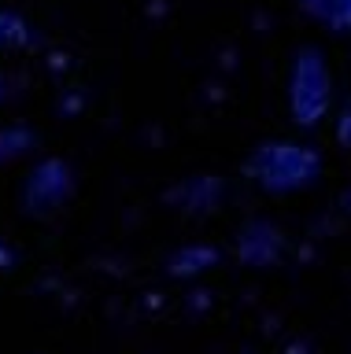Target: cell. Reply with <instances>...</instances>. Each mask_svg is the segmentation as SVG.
I'll list each match as a JSON object with an SVG mask.
<instances>
[{
    "label": "cell",
    "instance_id": "5",
    "mask_svg": "<svg viewBox=\"0 0 351 354\" xmlns=\"http://www.w3.org/2000/svg\"><path fill=\"white\" fill-rule=\"evenodd\" d=\"M34 148H37L34 126H26V122H8V126H0V166L19 162Z\"/></svg>",
    "mask_w": 351,
    "mask_h": 354
},
{
    "label": "cell",
    "instance_id": "6",
    "mask_svg": "<svg viewBox=\"0 0 351 354\" xmlns=\"http://www.w3.org/2000/svg\"><path fill=\"white\" fill-rule=\"evenodd\" d=\"M303 11L336 33H351V0H300Z\"/></svg>",
    "mask_w": 351,
    "mask_h": 354
},
{
    "label": "cell",
    "instance_id": "7",
    "mask_svg": "<svg viewBox=\"0 0 351 354\" xmlns=\"http://www.w3.org/2000/svg\"><path fill=\"white\" fill-rule=\"evenodd\" d=\"M215 259H218L215 248H207V243H196V248L174 251L167 270H170L174 277H189V273H200V270H207V266H215Z\"/></svg>",
    "mask_w": 351,
    "mask_h": 354
},
{
    "label": "cell",
    "instance_id": "1",
    "mask_svg": "<svg viewBox=\"0 0 351 354\" xmlns=\"http://www.w3.org/2000/svg\"><path fill=\"white\" fill-rule=\"evenodd\" d=\"M244 174L267 192H300L322 174V155L300 140H262L248 151Z\"/></svg>",
    "mask_w": 351,
    "mask_h": 354
},
{
    "label": "cell",
    "instance_id": "8",
    "mask_svg": "<svg viewBox=\"0 0 351 354\" xmlns=\"http://www.w3.org/2000/svg\"><path fill=\"white\" fill-rule=\"evenodd\" d=\"M30 44V22L12 8H0V52H19Z\"/></svg>",
    "mask_w": 351,
    "mask_h": 354
},
{
    "label": "cell",
    "instance_id": "4",
    "mask_svg": "<svg viewBox=\"0 0 351 354\" xmlns=\"http://www.w3.org/2000/svg\"><path fill=\"white\" fill-rule=\"evenodd\" d=\"M226 192V185L218 181V177L211 174H196V177H185V181H178L170 188V199H174V207H181V210H211L218 203V196Z\"/></svg>",
    "mask_w": 351,
    "mask_h": 354
},
{
    "label": "cell",
    "instance_id": "2",
    "mask_svg": "<svg viewBox=\"0 0 351 354\" xmlns=\"http://www.w3.org/2000/svg\"><path fill=\"white\" fill-rule=\"evenodd\" d=\"M333 107V71H329L322 48L303 44L289 71V111L300 129L322 126V118Z\"/></svg>",
    "mask_w": 351,
    "mask_h": 354
},
{
    "label": "cell",
    "instance_id": "3",
    "mask_svg": "<svg viewBox=\"0 0 351 354\" xmlns=\"http://www.w3.org/2000/svg\"><path fill=\"white\" fill-rule=\"evenodd\" d=\"M74 192H78L74 166L63 155H45L26 170L23 185H19V203L30 218H52L71 203Z\"/></svg>",
    "mask_w": 351,
    "mask_h": 354
},
{
    "label": "cell",
    "instance_id": "9",
    "mask_svg": "<svg viewBox=\"0 0 351 354\" xmlns=\"http://www.w3.org/2000/svg\"><path fill=\"white\" fill-rule=\"evenodd\" d=\"M336 140L344 144V148H351V100L340 107V115H336Z\"/></svg>",
    "mask_w": 351,
    "mask_h": 354
}]
</instances>
